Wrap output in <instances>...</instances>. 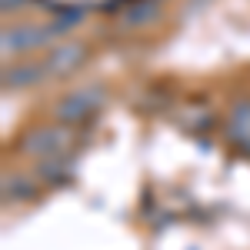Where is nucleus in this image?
Returning <instances> with one entry per match:
<instances>
[{"label": "nucleus", "mask_w": 250, "mask_h": 250, "mask_svg": "<svg viewBox=\"0 0 250 250\" xmlns=\"http://www.w3.org/2000/svg\"><path fill=\"white\" fill-rule=\"evenodd\" d=\"M80 7L74 10H60V17L54 23H47V27H37V23H23V27H7L3 30V37H0V47H3V54H27V50H40V47H47L54 37H60L63 30H70L74 23L80 20Z\"/></svg>", "instance_id": "nucleus-1"}, {"label": "nucleus", "mask_w": 250, "mask_h": 250, "mask_svg": "<svg viewBox=\"0 0 250 250\" xmlns=\"http://www.w3.org/2000/svg\"><path fill=\"white\" fill-rule=\"evenodd\" d=\"M77 147V127L70 124H47V127H34L20 137L17 150L23 157H34V160H57V157H70V150Z\"/></svg>", "instance_id": "nucleus-2"}, {"label": "nucleus", "mask_w": 250, "mask_h": 250, "mask_svg": "<svg viewBox=\"0 0 250 250\" xmlns=\"http://www.w3.org/2000/svg\"><path fill=\"white\" fill-rule=\"evenodd\" d=\"M100 104H104V90H94V87H87V90H74V94H67L57 104V120H60V124L77 127V124L90 120V117L100 110Z\"/></svg>", "instance_id": "nucleus-3"}, {"label": "nucleus", "mask_w": 250, "mask_h": 250, "mask_svg": "<svg viewBox=\"0 0 250 250\" xmlns=\"http://www.w3.org/2000/svg\"><path fill=\"white\" fill-rule=\"evenodd\" d=\"M40 60H43V70H47L50 80L70 77V74H77L80 67L87 63V47L83 43H60L54 50H47Z\"/></svg>", "instance_id": "nucleus-4"}, {"label": "nucleus", "mask_w": 250, "mask_h": 250, "mask_svg": "<svg viewBox=\"0 0 250 250\" xmlns=\"http://www.w3.org/2000/svg\"><path fill=\"white\" fill-rule=\"evenodd\" d=\"M224 140L233 150L250 154V100H237L224 120Z\"/></svg>", "instance_id": "nucleus-5"}, {"label": "nucleus", "mask_w": 250, "mask_h": 250, "mask_svg": "<svg viewBox=\"0 0 250 250\" xmlns=\"http://www.w3.org/2000/svg\"><path fill=\"white\" fill-rule=\"evenodd\" d=\"M47 77V70H43V60H23V63H14V67H7L3 70V87L10 90H17V87H34V83H43Z\"/></svg>", "instance_id": "nucleus-6"}, {"label": "nucleus", "mask_w": 250, "mask_h": 250, "mask_svg": "<svg viewBox=\"0 0 250 250\" xmlns=\"http://www.w3.org/2000/svg\"><path fill=\"white\" fill-rule=\"evenodd\" d=\"M157 14H160V0H127L117 23L124 30H137V27H147L150 20H157Z\"/></svg>", "instance_id": "nucleus-7"}, {"label": "nucleus", "mask_w": 250, "mask_h": 250, "mask_svg": "<svg viewBox=\"0 0 250 250\" xmlns=\"http://www.w3.org/2000/svg\"><path fill=\"white\" fill-rule=\"evenodd\" d=\"M37 197V184L27 177H3V204H20Z\"/></svg>", "instance_id": "nucleus-8"}, {"label": "nucleus", "mask_w": 250, "mask_h": 250, "mask_svg": "<svg viewBox=\"0 0 250 250\" xmlns=\"http://www.w3.org/2000/svg\"><path fill=\"white\" fill-rule=\"evenodd\" d=\"M30 0H0V7H3V14H10V10H20V7H27Z\"/></svg>", "instance_id": "nucleus-9"}]
</instances>
